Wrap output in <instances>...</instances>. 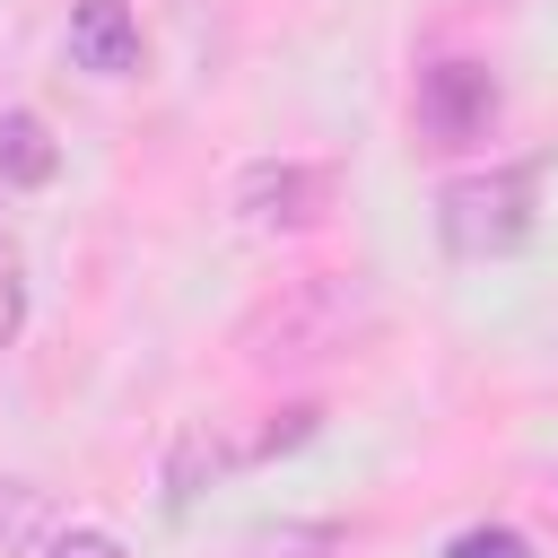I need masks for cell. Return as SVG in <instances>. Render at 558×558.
<instances>
[{
	"mask_svg": "<svg viewBox=\"0 0 558 558\" xmlns=\"http://www.w3.org/2000/svg\"><path fill=\"white\" fill-rule=\"evenodd\" d=\"M541 218V166H471L436 201V235L453 262H506Z\"/></svg>",
	"mask_w": 558,
	"mask_h": 558,
	"instance_id": "2",
	"label": "cell"
},
{
	"mask_svg": "<svg viewBox=\"0 0 558 558\" xmlns=\"http://www.w3.org/2000/svg\"><path fill=\"white\" fill-rule=\"evenodd\" d=\"M52 166H61V148H52V131H44V113L9 105V113H0V183L35 192V183H52Z\"/></svg>",
	"mask_w": 558,
	"mask_h": 558,
	"instance_id": "7",
	"label": "cell"
},
{
	"mask_svg": "<svg viewBox=\"0 0 558 558\" xmlns=\"http://www.w3.org/2000/svg\"><path fill=\"white\" fill-rule=\"evenodd\" d=\"M314 427H323V410H314V401H296V410H279V418H270V427L244 445V462H279V453H296Z\"/></svg>",
	"mask_w": 558,
	"mask_h": 558,
	"instance_id": "9",
	"label": "cell"
},
{
	"mask_svg": "<svg viewBox=\"0 0 558 558\" xmlns=\"http://www.w3.org/2000/svg\"><path fill=\"white\" fill-rule=\"evenodd\" d=\"M17 323H26V279H17V253L0 244V349L17 340Z\"/></svg>",
	"mask_w": 558,
	"mask_h": 558,
	"instance_id": "12",
	"label": "cell"
},
{
	"mask_svg": "<svg viewBox=\"0 0 558 558\" xmlns=\"http://www.w3.org/2000/svg\"><path fill=\"white\" fill-rule=\"evenodd\" d=\"M541 506H549V514H558V471H549V480H541Z\"/></svg>",
	"mask_w": 558,
	"mask_h": 558,
	"instance_id": "14",
	"label": "cell"
},
{
	"mask_svg": "<svg viewBox=\"0 0 558 558\" xmlns=\"http://www.w3.org/2000/svg\"><path fill=\"white\" fill-rule=\"evenodd\" d=\"M410 122L427 148H480L488 122H497V78L488 61H427L418 70V96H410Z\"/></svg>",
	"mask_w": 558,
	"mask_h": 558,
	"instance_id": "4",
	"label": "cell"
},
{
	"mask_svg": "<svg viewBox=\"0 0 558 558\" xmlns=\"http://www.w3.org/2000/svg\"><path fill=\"white\" fill-rule=\"evenodd\" d=\"M366 331H375V288H366L357 270H305V279L270 288V296L244 314L235 349H244V366H262V375H296V366H323V357L357 349Z\"/></svg>",
	"mask_w": 558,
	"mask_h": 558,
	"instance_id": "1",
	"label": "cell"
},
{
	"mask_svg": "<svg viewBox=\"0 0 558 558\" xmlns=\"http://www.w3.org/2000/svg\"><path fill=\"white\" fill-rule=\"evenodd\" d=\"M52 523H61L52 488H35V480H0V558L44 549V532H52Z\"/></svg>",
	"mask_w": 558,
	"mask_h": 558,
	"instance_id": "8",
	"label": "cell"
},
{
	"mask_svg": "<svg viewBox=\"0 0 558 558\" xmlns=\"http://www.w3.org/2000/svg\"><path fill=\"white\" fill-rule=\"evenodd\" d=\"M235 462H244V445H227L218 427H201V418H192V427H174V445H166V471H157V488H166V506L183 514V506H192V497H201L209 480H227Z\"/></svg>",
	"mask_w": 558,
	"mask_h": 558,
	"instance_id": "6",
	"label": "cell"
},
{
	"mask_svg": "<svg viewBox=\"0 0 558 558\" xmlns=\"http://www.w3.org/2000/svg\"><path fill=\"white\" fill-rule=\"evenodd\" d=\"M331 201H340V174L314 166V157H262L227 192V209H235L244 235H314L331 218Z\"/></svg>",
	"mask_w": 558,
	"mask_h": 558,
	"instance_id": "3",
	"label": "cell"
},
{
	"mask_svg": "<svg viewBox=\"0 0 558 558\" xmlns=\"http://www.w3.org/2000/svg\"><path fill=\"white\" fill-rule=\"evenodd\" d=\"M340 532L331 523H314V532H262V558H314V549H331Z\"/></svg>",
	"mask_w": 558,
	"mask_h": 558,
	"instance_id": "13",
	"label": "cell"
},
{
	"mask_svg": "<svg viewBox=\"0 0 558 558\" xmlns=\"http://www.w3.org/2000/svg\"><path fill=\"white\" fill-rule=\"evenodd\" d=\"M44 558H122V541L96 532V523H52L44 532Z\"/></svg>",
	"mask_w": 558,
	"mask_h": 558,
	"instance_id": "11",
	"label": "cell"
},
{
	"mask_svg": "<svg viewBox=\"0 0 558 558\" xmlns=\"http://www.w3.org/2000/svg\"><path fill=\"white\" fill-rule=\"evenodd\" d=\"M70 61L96 78H131L140 70V17L131 0H70Z\"/></svg>",
	"mask_w": 558,
	"mask_h": 558,
	"instance_id": "5",
	"label": "cell"
},
{
	"mask_svg": "<svg viewBox=\"0 0 558 558\" xmlns=\"http://www.w3.org/2000/svg\"><path fill=\"white\" fill-rule=\"evenodd\" d=\"M445 558H532V541L514 523H471V532L445 541Z\"/></svg>",
	"mask_w": 558,
	"mask_h": 558,
	"instance_id": "10",
	"label": "cell"
}]
</instances>
